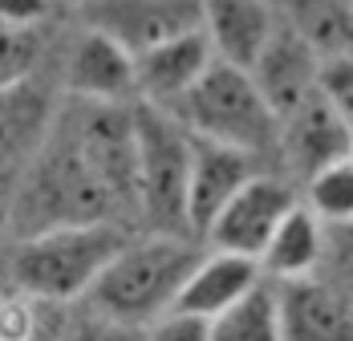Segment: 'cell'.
Listing matches in <instances>:
<instances>
[{
    "instance_id": "obj_7",
    "label": "cell",
    "mask_w": 353,
    "mask_h": 341,
    "mask_svg": "<svg viewBox=\"0 0 353 341\" xmlns=\"http://www.w3.org/2000/svg\"><path fill=\"white\" fill-rule=\"evenodd\" d=\"M85 25L114 37L130 57L199 29V0H85Z\"/></svg>"
},
{
    "instance_id": "obj_18",
    "label": "cell",
    "mask_w": 353,
    "mask_h": 341,
    "mask_svg": "<svg viewBox=\"0 0 353 341\" xmlns=\"http://www.w3.org/2000/svg\"><path fill=\"white\" fill-rule=\"evenodd\" d=\"M317 57L353 53V0H272Z\"/></svg>"
},
{
    "instance_id": "obj_5",
    "label": "cell",
    "mask_w": 353,
    "mask_h": 341,
    "mask_svg": "<svg viewBox=\"0 0 353 341\" xmlns=\"http://www.w3.org/2000/svg\"><path fill=\"white\" fill-rule=\"evenodd\" d=\"M134 150H139V211L154 232H187V170L191 130L171 110L134 102Z\"/></svg>"
},
{
    "instance_id": "obj_11",
    "label": "cell",
    "mask_w": 353,
    "mask_h": 341,
    "mask_svg": "<svg viewBox=\"0 0 353 341\" xmlns=\"http://www.w3.org/2000/svg\"><path fill=\"white\" fill-rule=\"evenodd\" d=\"M256 159L236 150V146H223L212 138H195L191 135V170H187V232L203 236L208 224L215 220V211L228 204L240 183L248 175H256L252 167Z\"/></svg>"
},
{
    "instance_id": "obj_25",
    "label": "cell",
    "mask_w": 353,
    "mask_h": 341,
    "mask_svg": "<svg viewBox=\"0 0 353 341\" xmlns=\"http://www.w3.org/2000/svg\"><path fill=\"white\" fill-rule=\"evenodd\" d=\"M139 341H208V321L187 313H163L159 321H150V333Z\"/></svg>"
},
{
    "instance_id": "obj_21",
    "label": "cell",
    "mask_w": 353,
    "mask_h": 341,
    "mask_svg": "<svg viewBox=\"0 0 353 341\" xmlns=\"http://www.w3.org/2000/svg\"><path fill=\"white\" fill-rule=\"evenodd\" d=\"M41 25H0V90L33 77L41 66Z\"/></svg>"
},
{
    "instance_id": "obj_22",
    "label": "cell",
    "mask_w": 353,
    "mask_h": 341,
    "mask_svg": "<svg viewBox=\"0 0 353 341\" xmlns=\"http://www.w3.org/2000/svg\"><path fill=\"white\" fill-rule=\"evenodd\" d=\"M317 94L333 106L337 114H345L353 126V53H333L321 57L317 66Z\"/></svg>"
},
{
    "instance_id": "obj_2",
    "label": "cell",
    "mask_w": 353,
    "mask_h": 341,
    "mask_svg": "<svg viewBox=\"0 0 353 341\" xmlns=\"http://www.w3.org/2000/svg\"><path fill=\"white\" fill-rule=\"evenodd\" d=\"M126 244L122 228L110 220L94 224H57L41 228L17 244L12 252V289L29 293L37 301H77L90 293V284L102 276L118 248Z\"/></svg>"
},
{
    "instance_id": "obj_28",
    "label": "cell",
    "mask_w": 353,
    "mask_h": 341,
    "mask_svg": "<svg viewBox=\"0 0 353 341\" xmlns=\"http://www.w3.org/2000/svg\"><path fill=\"white\" fill-rule=\"evenodd\" d=\"M345 159H350V163H353V142H350V155H345Z\"/></svg>"
},
{
    "instance_id": "obj_27",
    "label": "cell",
    "mask_w": 353,
    "mask_h": 341,
    "mask_svg": "<svg viewBox=\"0 0 353 341\" xmlns=\"http://www.w3.org/2000/svg\"><path fill=\"white\" fill-rule=\"evenodd\" d=\"M29 341H57V338H53L49 329H41V333H33V338H29Z\"/></svg>"
},
{
    "instance_id": "obj_1",
    "label": "cell",
    "mask_w": 353,
    "mask_h": 341,
    "mask_svg": "<svg viewBox=\"0 0 353 341\" xmlns=\"http://www.w3.org/2000/svg\"><path fill=\"white\" fill-rule=\"evenodd\" d=\"M199 256L203 252L191 240L171 236V232H154L139 244H122L118 256L102 269V276L90 284L85 301L110 321L142 329L159 321L163 313H171L179 289Z\"/></svg>"
},
{
    "instance_id": "obj_14",
    "label": "cell",
    "mask_w": 353,
    "mask_h": 341,
    "mask_svg": "<svg viewBox=\"0 0 353 341\" xmlns=\"http://www.w3.org/2000/svg\"><path fill=\"white\" fill-rule=\"evenodd\" d=\"M281 341H353V305L309 276L281 280Z\"/></svg>"
},
{
    "instance_id": "obj_9",
    "label": "cell",
    "mask_w": 353,
    "mask_h": 341,
    "mask_svg": "<svg viewBox=\"0 0 353 341\" xmlns=\"http://www.w3.org/2000/svg\"><path fill=\"white\" fill-rule=\"evenodd\" d=\"M317 66L321 57L309 49V41L296 29H288L281 17L276 33L268 37V45L260 49V57L252 61L248 73H252L256 90L264 94V102L272 106V114L288 118L305 98L317 94Z\"/></svg>"
},
{
    "instance_id": "obj_30",
    "label": "cell",
    "mask_w": 353,
    "mask_h": 341,
    "mask_svg": "<svg viewBox=\"0 0 353 341\" xmlns=\"http://www.w3.org/2000/svg\"><path fill=\"white\" fill-rule=\"evenodd\" d=\"M345 228H353V224H345Z\"/></svg>"
},
{
    "instance_id": "obj_3",
    "label": "cell",
    "mask_w": 353,
    "mask_h": 341,
    "mask_svg": "<svg viewBox=\"0 0 353 341\" xmlns=\"http://www.w3.org/2000/svg\"><path fill=\"white\" fill-rule=\"evenodd\" d=\"M171 114L195 138L236 146L252 159L281 146V118L256 90L252 73L228 61H212L203 69V77L171 106Z\"/></svg>"
},
{
    "instance_id": "obj_17",
    "label": "cell",
    "mask_w": 353,
    "mask_h": 341,
    "mask_svg": "<svg viewBox=\"0 0 353 341\" xmlns=\"http://www.w3.org/2000/svg\"><path fill=\"white\" fill-rule=\"evenodd\" d=\"M321 256H325L321 220L305 204H292L260 252V273L276 276V280H301V276H313Z\"/></svg>"
},
{
    "instance_id": "obj_6",
    "label": "cell",
    "mask_w": 353,
    "mask_h": 341,
    "mask_svg": "<svg viewBox=\"0 0 353 341\" xmlns=\"http://www.w3.org/2000/svg\"><path fill=\"white\" fill-rule=\"evenodd\" d=\"M292 204H296L292 187L281 183L276 175H248L244 183H240V191L215 211V220L208 224L203 240L212 248L240 252V256L260 260L268 236L276 232V224L284 220V211Z\"/></svg>"
},
{
    "instance_id": "obj_12",
    "label": "cell",
    "mask_w": 353,
    "mask_h": 341,
    "mask_svg": "<svg viewBox=\"0 0 353 341\" xmlns=\"http://www.w3.org/2000/svg\"><path fill=\"white\" fill-rule=\"evenodd\" d=\"M212 61L215 53L208 45V37H203V29L171 37V41L146 49V53L134 57V94H139L134 102H150V106L171 110L203 77V69Z\"/></svg>"
},
{
    "instance_id": "obj_4",
    "label": "cell",
    "mask_w": 353,
    "mask_h": 341,
    "mask_svg": "<svg viewBox=\"0 0 353 341\" xmlns=\"http://www.w3.org/2000/svg\"><path fill=\"white\" fill-rule=\"evenodd\" d=\"M29 187H25V236L41 232V228H57V224H94V220H110L114 199L110 191L98 183V175L90 170V163L81 159L73 135L53 118V130L45 138V146L33 155L29 163Z\"/></svg>"
},
{
    "instance_id": "obj_29",
    "label": "cell",
    "mask_w": 353,
    "mask_h": 341,
    "mask_svg": "<svg viewBox=\"0 0 353 341\" xmlns=\"http://www.w3.org/2000/svg\"><path fill=\"white\" fill-rule=\"evenodd\" d=\"M73 4H85V0H73Z\"/></svg>"
},
{
    "instance_id": "obj_20",
    "label": "cell",
    "mask_w": 353,
    "mask_h": 341,
    "mask_svg": "<svg viewBox=\"0 0 353 341\" xmlns=\"http://www.w3.org/2000/svg\"><path fill=\"white\" fill-rule=\"evenodd\" d=\"M309 211L321 224H353V163L337 159L309 175Z\"/></svg>"
},
{
    "instance_id": "obj_19",
    "label": "cell",
    "mask_w": 353,
    "mask_h": 341,
    "mask_svg": "<svg viewBox=\"0 0 353 341\" xmlns=\"http://www.w3.org/2000/svg\"><path fill=\"white\" fill-rule=\"evenodd\" d=\"M208 341H281V305L272 284L248 289L236 305L208 321Z\"/></svg>"
},
{
    "instance_id": "obj_15",
    "label": "cell",
    "mask_w": 353,
    "mask_h": 341,
    "mask_svg": "<svg viewBox=\"0 0 353 341\" xmlns=\"http://www.w3.org/2000/svg\"><path fill=\"white\" fill-rule=\"evenodd\" d=\"M260 260L240 256V252H223L212 248L208 256L195 260V269L187 273L183 289H179L171 313H187L199 321H212L215 313H223L228 305H236L248 289L260 284Z\"/></svg>"
},
{
    "instance_id": "obj_23",
    "label": "cell",
    "mask_w": 353,
    "mask_h": 341,
    "mask_svg": "<svg viewBox=\"0 0 353 341\" xmlns=\"http://www.w3.org/2000/svg\"><path fill=\"white\" fill-rule=\"evenodd\" d=\"M41 313H37V297L12 289L0 297V341H29L41 333Z\"/></svg>"
},
{
    "instance_id": "obj_26",
    "label": "cell",
    "mask_w": 353,
    "mask_h": 341,
    "mask_svg": "<svg viewBox=\"0 0 353 341\" xmlns=\"http://www.w3.org/2000/svg\"><path fill=\"white\" fill-rule=\"evenodd\" d=\"M53 0H0V25H45Z\"/></svg>"
},
{
    "instance_id": "obj_13",
    "label": "cell",
    "mask_w": 353,
    "mask_h": 341,
    "mask_svg": "<svg viewBox=\"0 0 353 341\" xmlns=\"http://www.w3.org/2000/svg\"><path fill=\"white\" fill-rule=\"evenodd\" d=\"M53 94L33 77L0 90V179H17L53 130Z\"/></svg>"
},
{
    "instance_id": "obj_16",
    "label": "cell",
    "mask_w": 353,
    "mask_h": 341,
    "mask_svg": "<svg viewBox=\"0 0 353 341\" xmlns=\"http://www.w3.org/2000/svg\"><path fill=\"white\" fill-rule=\"evenodd\" d=\"M353 126L345 114H337L321 94L305 98L288 118H281V146L288 155V163L301 170L305 179L321 170L325 163H337L350 155Z\"/></svg>"
},
{
    "instance_id": "obj_10",
    "label": "cell",
    "mask_w": 353,
    "mask_h": 341,
    "mask_svg": "<svg viewBox=\"0 0 353 341\" xmlns=\"http://www.w3.org/2000/svg\"><path fill=\"white\" fill-rule=\"evenodd\" d=\"M281 25L272 0H199V29L212 45L215 61L252 69L260 49Z\"/></svg>"
},
{
    "instance_id": "obj_24",
    "label": "cell",
    "mask_w": 353,
    "mask_h": 341,
    "mask_svg": "<svg viewBox=\"0 0 353 341\" xmlns=\"http://www.w3.org/2000/svg\"><path fill=\"white\" fill-rule=\"evenodd\" d=\"M57 341H139V329H130V325H118V321H110L102 313H85V317H77L70 329L61 333Z\"/></svg>"
},
{
    "instance_id": "obj_8",
    "label": "cell",
    "mask_w": 353,
    "mask_h": 341,
    "mask_svg": "<svg viewBox=\"0 0 353 341\" xmlns=\"http://www.w3.org/2000/svg\"><path fill=\"white\" fill-rule=\"evenodd\" d=\"M61 81L81 102H134V57L98 29H81L65 49Z\"/></svg>"
}]
</instances>
